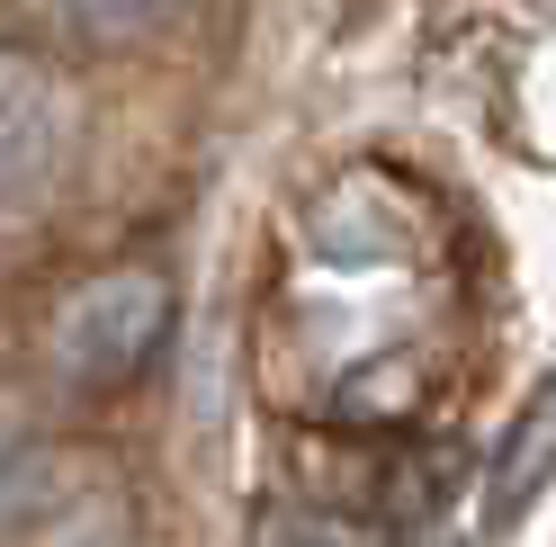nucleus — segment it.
Instances as JSON below:
<instances>
[{"instance_id":"7ed1b4c3","label":"nucleus","mask_w":556,"mask_h":547,"mask_svg":"<svg viewBox=\"0 0 556 547\" xmlns=\"http://www.w3.org/2000/svg\"><path fill=\"white\" fill-rule=\"evenodd\" d=\"M37 10L63 27V37H81V46H126V37H144L170 0H37Z\"/></svg>"},{"instance_id":"f03ea898","label":"nucleus","mask_w":556,"mask_h":547,"mask_svg":"<svg viewBox=\"0 0 556 547\" xmlns=\"http://www.w3.org/2000/svg\"><path fill=\"white\" fill-rule=\"evenodd\" d=\"M46 170H54V99H0V198H18L27 189H46Z\"/></svg>"},{"instance_id":"423d86ee","label":"nucleus","mask_w":556,"mask_h":547,"mask_svg":"<svg viewBox=\"0 0 556 547\" xmlns=\"http://www.w3.org/2000/svg\"><path fill=\"white\" fill-rule=\"evenodd\" d=\"M269 547H341V538H332V530H315V521H278V530H269Z\"/></svg>"},{"instance_id":"20e7f679","label":"nucleus","mask_w":556,"mask_h":547,"mask_svg":"<svg viewBox=\"0 0 556 547\" xmlns=\"http://www.w3.org/2000/svg\"><path fill=\"white\" fill-rule=\"evenodd\" d=\"M46 503H54V458L37 449V440H10V431H0V530L37 521Z\"/></svg>"},{"instance_id":"39448f33","label":"nucleus","mask_w":556,"mask_h":547,"mask_svg":"<svg viewBox=\"0 0 556 547\" xmlns=\"http://www.w3.org/2000/svg\"><path fill=\"white\" fill-rule=\"evenodd\" d=\"M547 467H556V395H547V404H530V422H520L511 458H503V511H511V503H530Z\"/></svg>"},{"instance_id":"f257e3e1","label":"nucleus","mask_w":556,"mask_h":547,"mask_svg":"<svg viewBox=\"0 0 556 547\" xmlns=\"http://www.w3.org/2000/svg\"><path fill=\"white\" fill-rule=\"evenodd\" d=\"M162 323H170V288L153 269H109V279H90L54 305L46 351L73 386H117L162 351Z\"/></svg>"}]
</instances>
